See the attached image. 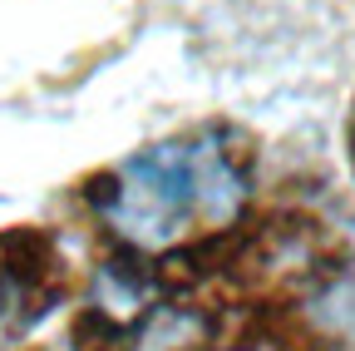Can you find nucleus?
Masks as SVG:
<instances>
[{
    "label": "nucleus",
    "instance_id": "f257e3e1",
    "mask_svg": "<svg viewBox=\"0 0 355 351\" xmlns=\"http://www.w3.org/2000/svg\"><path fill=\"white\" fill-rule=\"evenodd\" d=\"M94 198L128 243L168 247L198 228L232 223L247 179L217 139H168L123 158Z\"/></svg>",
    "mask_w": 355,
    "mask_h": 351
}]
</instances>
